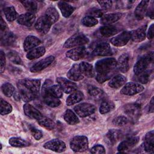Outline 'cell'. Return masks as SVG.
<instances>
[{
    "instance_id": "6da1fadb",
    "label": "cell",
    "mask_w": 154,
    "mask_h": 154,
    "mask_svg": "<svg viewBox=\"0 0 154 154\" xmlns=\"http://www.w3.org/2000/svg\"><path fill=\"white\" fill-rule=\"evenodd\" d=\"M97 72L96 79L99 83L111 79L117 71V61L113 58H107L97 61L95 64Z\"/></svg>"
},
{
    "instance_id": "7a4b0ae2",
    "label": "cell",
    "mask_w": 154,
    "mask_h": 154,
    "mask_svg": "<svg viewBox=\"0 0 154 154\" xmlns=\"http://www.w3.org/2000/svg\"><path fill=\"white\" fill-rule=\"evenodd\" d=\"M51 85H52V81L51 80L46 79L42 87V96L46 105L51 107H57L60 105L61 102L59 98L56 97L49 92L48 87Z\"/></svg>"
},
{
    "instance_id": "3957f363",
    "label": "cell",
    "mask_w": 154,
    "mask_h": 154,
    "mask_svg": "<svg viewBox=\"0 0 154 154\" xmlns=\"http://www.w3.org/2000/svg\"><path fill=\"white\" fill-rule=\"evenodd\" d=\"M71 149L75 152H83L88 149V142L87 137L78 135L73 137L70 142Z\"/></svg>"
},
{
    "instance_id": "277c9868",
    "label": "cell",
    "mask_w": 154,
    "mask_h": 154,
    "mask_svg": "<svg viewBox=\"0 0 154 154\" xmlns=\"http://www.w3.org/2000/svg\"><path fill=\"white\" fill-rule=\"evenodd\" d=\"M88 38L83 34H75L65 42L64 47L65 48H70L75 46H81L88 43Z\"/></svg>"
},
{
    "instance_id": "5b68a950",
    "label": "cell",
    "mask_w": 154,
    "mask_h": 154,
    "mask_svg": "<svg viewBox=\"0 0 154 154\" xmlns=\"http://www.w3.org/2000/svg\"><path fill=\"white\" fill-rule=\"evenodd\" d=\"M153 60V54H146L139 58L134 67V72L136 75H138L143 72L148 67Z\"/></svg>"
},
{
    "instance_id": "8992f818",
    "label": "cell",
    "mask_w": 154,
    "mask_h": 154,
    "mask_svg": "<svg viewBox=\"0 0 154 154\" xmlns=\"http://www.w3.org/2000/svg\"><path fill=\"white\" fill-rule=\"evenodd\" d=\"M74 111L81 117H85L96 111V106L89 103H82L74 107Z\"/></svg>"
},
{
    "instance_id": "52a82bcc",
    "label": "cell",
    "mask_w": 154,
    "mask_h": 154,
    "mask_svg": "<svg viewBox=\"0 0 154 154\" xmlns=\"http://www.w3.org/2000/svg\"><path fill=\"white\" fill-rule=\"evenodd\" d=\"M52 22L49 19V18L44 14L40 16L35 22V28L37 32L42 34H46L50 29Z\"/></svg>"
},
{
    "instance_id": "ba28073f",
    "label": "cell",
    "mask_w": 154,
    "mask_h": 154,
    "mask_svg": "<svg viewBox=\"0 0 154 154\" xmlns=\"http://www.w3.org/2000/svg\"><path fill=\"white\" fill-rule=\"evenodd\" d=\"M125 112L129 119L135 122L140 117L141 107L138 103H130L125 106Z\"/></svg>"
},
{
    "instance_id": "9c48e42d",
    "label": "cell",
    "mask_w": 154,
    "mask_h": 154,
    "mask_svg": "<svg viewBox=\"0 0 154 154\" xmlns=\"http://www.w3.org/2000/svg\"><path fill=\"white\" fill-rule=\"evenodd\" d=\"M143 90L144 87L141 84L135 82H129L124 85L120 91V93L125 95L132 96L141 92Z\"/></svg>"
},
{
    "instance_id": "30bf717a",
    "label": "cell",
    "mask_w": 154,
    "mask_h": 154,
    "mask_svg": "<svg viewBox=\"0 0 154 154\" xmlns=\"http://www.w3.org/2000/svg\"><path fill=\"white\" fill-rule=\"evenodd\" d=\"M56 81L58 85H60L63 91L66 93H72L77 89V85L75 82H73L66 78L58 77L56 79Z\"/></svg>"
},
{
    "instance_id": "8fae6325",
    "label": "cell",
    "mask_w": 154,
    "mask_h": 154,
    "mask_svg": "<svg viewBox=\"0 0 154 154\" xmlns=\"http://www.w3.org/2000/svg\"><path fill=\"white\" fill-rule=\"evenodd\" d=\"M66 57L74 61H78L84 58L87 55V51L85 47L78 46L66 52Z\"/></svg>"
},
{
    "instance_id": "7c38bea8",
    "label": "cell",
    "mask_w": 154,
    "mask_h": 154,
    "mask_svg": "<svg viewBox=\"0 0 154 154\" xmlns=\"http://www.w3.org/2000/svg\"><path fill=\"white\" fill-rule=\"evenodd\" d=\"M17 85L20 96L24 102H28L37 97L38 96L37 95L33 93L27 87H26L23 84H22L19 81L17 83Z\"/></svg>"
},
{
    "instance_id": "4fadbf2b",
    "label": "cell",
    "mask_w": 154,
    "mask_h": 154,
    "mask_svg": "<svg viewBox=\"0 0 154 154\" xmlns=\"http://www.w3.org/2000/svg\"><path fill=\"white\" fill-rule=\"evenodd\" d=\"M43 147L55 152H63L66 150L65 143L60 140L54 139L50 140L43 144Z\"/></svg>"
},
{
    "instance_id": "5bb4252c",
    "label": "cell",
    "mask_w": 154,
    "mask_h": 154,
    "mask_svg": "<svg viewBox=\"0 0 154 154\" xmlns=\"http://www.w3.org/2000/svg\"><path fill=\"white\" fill-rule=\"evenodd\" d=\"M131 39V33L128 31H123L110 40L111 43L115 46H123L126 45Z\"/></svg>"
},
{
    "instance_id": "9a60e30c",
    "label": "cell",
    "mask_w": 154,
    "mask_h": 154,
    "mask_svg": "<svg viewBox=\"0 0 154 154\" xmlns=\"http://www.w3.org/2000/svg\"><path fill=\"white\" fill-rule=\"evenodd\" d=\"M112 54V49L107 42L99 43L93 51V54L96 56H109Z\"/></svg>"
},
{
    "instance_id": "2e32d148",
    "label": "cell",
    "mask_w": 154,
    "mask_h": 154,
    "mask_svg": "<svg viewBox=\"0 0 154 154\" xmlns=\"http://www.w3.org/2000/svg\"><path fill=\"white\" fill-rule=\"evenodd\" d=\"M26 87L31 91L35 94L38 96V93L40 88L41 81L37 79H24L19 80Z\"/></svg>"
},
{
    "instance_id": "e0dca14e",
    "label": "cell",
    "mask_w": 154,
    "mask_h": 154,
    "mask_svg": "<svg viewBox=\"0 0 154 154\" xmlns=\"http://www.w3.org/2000/svg\"><path fill=\"white\" fill-rule=\"evenodd\" d=\"M54 61V56H49L44 59H42L34 64L31 68L30 71L32 73L39 72L49 66L51 64L53 63Z\"/></svg>"
},
{
    "instance_id": "ac0fdd59",
    "label": "cell",
    "mask_w": 154,
    "mask_h": 154,
    "mask_svg": "<svg viewBox=\"0 0 154 154\" xmlns=\"http://www.w3.org/2000/svg\"><path fill=\"white\" fill-rule=\"evenodd\" d=\"M143 149L146 152L153 153L154 150V132L151 131L147 132L145 136L144 142L142 144Z\"/></svg>"
},
{
    "instance_id": "d6986e66",
    "label": "cell",
    "mask_w": 154,
    "mask_h": 154,
    "mask_svg": "<svg viewBox=\"0 0 154 154\" xmlns=\"http://www.w3.org/2000/svg\"><path fill=\"white\" fill-rule=\"evenodd\" d=\"M139 141V137H134L126 139L120 143L117 147V150L120 153H123L125 151L134 147Z\"/></svg>"
},
{
    "instance_id": "ffe728a7",
    "label": "cell",
    "mask_w": 154,
    "mask_h": 154,
    "mask_svg": "<svg viewBox=\"0 0 154 154\" xmlns=\"http://www.w3.org/2000/svg\"><path fill=\"white\" fill-rule=\"evenodd\" d=\"M130 57L128 54L121 55L117 61V69L121 72L126 73L129 69Z\"/></svg>"
},
{
    "instance_id": "44dd1931",
    "label": "cell",
    "mask_w": 154,
    "mask_h": 154,
    "mask_svg": "<svg viewBox=\"0 0 154 154\" xmlns=\"http://www.w3.org/2000/svg\"><path fill=\"white\" fill-rule=\"evenodd\" d=\"M67 78L74 81H79L84 78V75L81 73L79 66L78 64H73L71 69L67 73Z\"/></svg>"
},
{
    "instance_id": "7402d4cb",
    "label": "cell",
    "mask_w": 154,
    "mask_h": 154,
    "mask_svg": "<svg viewBox=\"0 0 154 154\" xmlns=\"http://www.w3.org/2000/svg\"><path fill=\"white\" fill-rule=\"evenodd\" d=\"M35 19V16L34 14L31 13H26L25 14H22L20 15L17 19V22L18 23L26 26H31Z\"/></svg>"
},
{
    "instance_id": "603a6c76",
    "label": "cell",
    "mask_w": 154,
    "mask_h": 154,
    "mask_svg": "<svg viewBox=\"0 0 154 154\" xmlns=\"http://www.w3.org/2000/svg\"><path fill=\"white\" fill-rule=\"evenodd\" d=\"M121 135V132L118 129H110L105 135V142L112 146L120 138Z\"/></svg>"
},
{
    "instance_id": "cb8c5ba5",
    "label": "cell",
    "mask_w": 154,
    "mask_h": 154,
    "mask_svg": "<svg viewBox=\"0 0 154 154\" xmlns=\"http://www.w3.org/2000/svg\"><path fill=\"white\" fill-rule=\"evenodd\" d=\"M146 26H143L130 32L131 39L134 42H140L143 41L146 38Z\"/></svg>"
},
{
    "instance_id": "d4e9b609",
    "label": "cell",
    "mask_w": 154,
    "mask_h": 154,
    "mask_svg": "<svg viewBox=\"0 0 154 154\" xmlns=\"http://www.w3.org/2000/svg\"><path fill=\"white\" fill-rule=\"evenodd\" d=\"M23 111L26 116L37 120L42 116V114L38 109L29 103H26L23 105Z\"/></svg>"
},
{
    "instance_id": "484cf974",
    "label": "cell",
    "mask_w": 154,
    "mask_h": 154,
    "mask_svg": "<svg viewBox=\"0 0 154 154\" xmlns=\"http://www.w3.org/2000/svg\"><path fill=\"white\" fill-rule=\"evenodd\" d=\"M41 41L37 37L33 35L28 36L23 42V49L25 51L31 50L32 48L38 46Z\"/></svg>"
},
{
    "instance_id": "4316f807",
    "label": "cell",
    "mask_w": 154,
    "mask_h": 154,
    "mask_svg": "<svg viewBox=\"0 0 154 154\" xmlns=\"http://www.w3.org/2000/svg\"><path fill=\"white\" fill-rule=\"evenodd\" d=\"M122 16V14L120 13H114L103 15L100 19V23L105 25L112 24L119 20Z\"/></svg>"
},
{
    "instance_id": "83f0119b",
    "label": "cell",
    "mask_w": 154,
    "mask_h": 154,
    "mask_svg": "<svg viewBox=\"0 0 154 154\" xmlns=\"http://www.w3.org/2000/svg\"><path fill=\"white\" fill-rule=\"evenodd\" d=\"M126 81H127V79L125 76L121 74H118L113 76L110 79L108 83V85L111 88H118L122 87V85H123L126 82Z\"/></svg>"
},
{
    "instance_id": "f1b7e54d",
    "label": "cell",
    "mask_w": 154,
    "mask_h": 154,
    "mask_svg": "<svg viewBox=\"0 0 154 154\" xmlns=\"http://www.w3.org/2000/svg\"><path fill=\"white\" fill-rule=\"evenodd\" d=\"M149 1H141L135 10V17L138 19H142L146 14Z\"/></svg>"
},
{
    "instance_id": "f546056e",
    "label": "cell",
    "mask_w": 154,
    "mask_h": 154,
    "mask_svg": "<svg viewBox=\"0 0 154 154\" xmlns=\"http://www.w3.org/2000/svg\"><path fill=\"white\" fill-rule=\"evenodd\" d=\"M58 6L63 14L65 17H69L73 12L75 8L71 5L64 1H60L58 2Z\"/></svg>"
},
{
    "instance_id": "4dcf8cb0",
    "label": "cell",
    "mask_w": 154,
    "mask_h": 154,
    "mask_svg": "<svg viewBox=\"0 0 154 154\" xmlns=\"http://www.w3.org/2000/svg\"><path fill=\"white\" fill-rule=\"evenodd\" d=\"M84 94L81 91H75L73 92L66 100V104L69 106L74 105L84 99Z\"/></svg>"
},
{
    "instance_id": "1f68e13d",
    "label": "cell",
    "mask_w": 154,
    "mask_h": 154,
    "mask_svg": "<svg viewBox=\"0 0 154 154\" xmlns=\"http://www.w3.org/2000/svg\"><path fill=\"white\" fill-rule=\"evenodd\" d=\"M81 73L83 75H85L88 78H92L94 76V70L93 66L88 63L82 62L79 65Z\"/></svg>"
},
{
    "instance_id": "d6a6232c",
    "label": "cell",
    "mask_w": 154,
    "mask_h": 154,
    "mask_svg": "<svg viewBox=\"0 0 154 154\" xmlns=\"http://www.w3.org/2000/svg\"><path fill=\"white\" fill-rule=\"evenodd\" d=\"M120 31L119 28L114 26L105 25L100 28V33L102 35L109 37L115 35Z\"/></svg>"
},
{
    "instance_id": "836d02e7",
    "label": "cell",
    "mask_w": 154,
    "mask_h": 154,
    "mask_svg": "<svg viewBox=\"0 0 154 154\" xmlns=\"http://www.w3.org/2000/svg\"><path fill=\"white\" fill-rule=\"evenodd\" d=\"M1 40L2 45L11 46L15 43L16 37L13 33L8 31L7 32L1 34Z\"/></svg>"
},
{
    "instance_id": "e575fe53",
    "label": "cell",
    "mask_w": 154,
    "mask_h": 154,
    "mask_svg": "<svg viewBox=\"0 0 154 154\" xmlns=\"http://www.w3.org/2000/svg\"><path fill=\"white\" fill-rule=\"evenodd\" d=\"M45 49L43 46H40L31 49L26 54V58L29 60H34L43 56L45 53Z\"/></svg>"
},
{
    "instance_id": "d590c367",
    "label": "cell",
    "mask_w": 154,
    "mask_h": 154,
    "mask_svg": "<svg viewBox=\"0 0 154 154\" xmlns=\"http://www.w3.org/2000/svg\"><path fill=\"white\" fill-rule=\"evenodd\" d=\"M63 117L64 120L70 125H76L79 122L76 114L70 109H67L65 111Z\"/></svg>"
},
{
    "instance_id": "8d00e7d4",
    "label": "cell",
    "mask_w": 154,
    "mask_h": 154,
    "mask_svg": "<svg viewBox=\"0 0 154 154\" xmlns=\"http://www.w3.org/2000/svg\"><path fill=\"white\" fill-rule=\"evenodd\" d=\"M37 122L40 126L49 130H52L55 127V123L51 119L43 116L37 120Z\"/></svg>"
},
{
    "instance_id": "74e56055",
    "label": "cell",
    "mask_w": 154,
    "mask_h": 154,
    "mask_svg": "<svg viewBox=\"0 0 154 154\" xmlns=\"http://www.w3.org/2000/svg\"><path fill=\"white\" fill-rule=\"evenodd\" d=\"M4 12L8 21L12 22L17 17V13L16 12L15 8L13 6L7 7L4 8Z\"/></svg>"
},
{
    "instance_id": "f35d334b",
    "label": "cell",
    "mask_w": 154,
    "mask_h": 154,
    "mask_svg": "<svg viewBox=\"0 0 154 154\" xmlns=\"http://www.w3.org/2000/svg\"><path fill=\"white\" fill-rule=\"evenodd\" d=\"M114 108V103L108 100H103L101 103V105L99 108V111L100 114H106L111 110H112Z\"/></svg>"
},
{
    "instance_id": "ab89813d",
    "label": "cell",
    "mask_w": 154,
    "mask_h": 154,
    "mask_svg": "<svg viewBox=\"0 0 154 154\" xmlns=\"http://www.w3.org/2000/svg\"><path fill=\"white\" fill-rule=\"evenodd\" d=\"M9 144L13 147H23L29 145V144L25 140L19 137H11L9 140Z\"/></svg>"
},
{
    "instance_id": "60d3db41",
    "label": "cell",
    "mask_w": 154,
    "mask_h": 154,
    "mask_svg": "<svg viewBox=\"0 0 154 154\" xmlns=\"http://www.w3.org/2000/svg\"><path fill=\"white\" fill-rule=\"evenodd\" d=\"M20 2L22 4L25 9L28 13H35L37 9V5L35 1H21Z\"/></svg>"
},
{
    "instance_id": "b9f144b4",
    "label": "cell",
    "mask_w": 154,
    "mask_h": 154,
    "mask_svg": "<svg viewBox=\"0 0 154 154\" xmlns=\"http://www.w3.org/2000/svg\"><path fill=\"white\" fill-rule=\"evenodd\" d=\"M45 14H46L49 18L52 23L56 22L59 19V14L57 10L54 7H49L46 10Z\"/></svg>"
},
{
    "instance_id": "7bdbcfd3",
    "label": "cell",
    "mask_w": 154,
    "mask_h": 154,
    "mask_svg": "<svg viewBox=\"0 0 154 154\" xmlns=\"http://www.w3.org/2000/svg\"><path fill=\"white\" fill-rule=\"evenodd\" d=\"M1 90L4 94L7 97H11L12 95H13L15 91V88L10 83L5 82L2 85Z\"/></svg>"
},
{
    "instance_id": "ee69618b",
    "label": "cell",
    "mask_w": 154,
    "mask_h": 154,
    "mask_svg": "<svg viewBox=\"0 0 154 154\" xmlns=\"http://www.w3.org/2000/svg\"><path fill=\"white\" fill-rule=\"evenodd\" d=\"M7 58L12 63L16 64H22V61L18 54V53L14 51H10L7 54Z\"/></svg>"
},
{
    "instance_id": "f6af8a7d",
    "label": "cell",
    "mask_w": 154,
    "mask_h": 154,
    "mask_svg": "<svg viewBox=\"0 0 154 154\" xmlns=\"http://www.w3.org/2000/svg\"><path fill=\"white\" fill-rule=\"evenodd\" d=\"M12 111L11 105L7 101L4 100L2 98L1 99V110L0 113L1 115H5L9 114Z\"/></svg>"
},
{
    "instance_id": "bcb514c9",
    "label": "cell",
    "mask_w": 154,
    "mask_h": 154,
    "mask_svg": "<svg viewBox=\"0 0 154 154\" xmlns=\"http://www.w3.org/2000/svg\"><path fill=\"white\" fill-rule=\"evenodd\" d=\"M49 92L57 98H60L63 96V90L59 85H51L48 87Z\"/></svg>"
},
{
    "instance_id": "7dc6e473",
    "label": "cell",
    "mask_w": 154,
    "mask_h": 154,
    "mask_svg": "<svg viewBox=\"0 0 154 154\" xmlns=\"http://www.w3.org/2000/svg\"><path fill=\"white\" fill-rule=\"evenodd\" d=\"M98 23L97 20L90 16H87L84 17L82 20V24L84 26H87V27H91L96 25H97Z\"/></svg>"
},
{
    "instance_id": "c3c4849f",
    "label": "cell",
    "mask_w": 154,
    "mask_h": 154,
    "mask_svg": "<svg viewBox=\"0 0 154 154\" xmlns=\"http://www.w3.org/2000/svg\"><path fill=\"white\" fill-rule=\"evenodd\" d=\"M88 93L90 96L94 97H100L103 93V91L101 89L92 85L88 87Z\"/></svg>"
},
{
    "instance_id": "681fc988",
    "label": "cell",
    "mask_w": 154,
    "mask_h": 154,
    "mask_svg": "<svg viewBox=\"0 0 154 154\" xmlns=\"http://www.w3.org/2000/svg\"><path fill=\"white\" fill-rule=\"evenodd\" d=\"M128 121H129V119L126 117L123 116H119L116 117L115 119H114L112 123L114 125L116 126H122L126 125L128 123Z\"/></svg>"
},
{
    "instance_id": "f907efd6",
    "label": "cell",
    "mask_w": 154,
    "mask_h": 154,
    "mask_svg": "<svg viewBox=\"0 0 154 154\" xmlns=\"http://www.w3.org/2000/svg\"><path fill=\"white\" fill-rule=\"evenodd\" d=\"M150 75H151L150 70H144L143 72L138 75H139L138 81L142 84H146L149 81Z\"/></svg>"
},
{
    "instance_id": "816d5d0a",
    "label": "cell",
    "mask_w": 154,
    "mask_h": 154,
    "mask_svg": "<svg viewBox=\"0 0 154 154\" xmlns=\"http://www.w3.org/2000/svg\"><path fill=\"white\" fill-rule=\"evenodd\" d=\"M29 128V131H30L31 134L35 138V140H39L42 137L43 135H42V132L41 131H40L39 129H37L36 128H35L31 125H30Z\"/></svg>"
},
{
    "instance_id": "f5cc1de1",
    "label": "cell",
    "mask_w": 154,
    "mask_h": 154,
    "mask_svg": "<svg viewBox=\"0 0 154 154\" xmlns=\"http://www.w3.org/2000/svg\"><path fill=\"white\" fill-rule=\"evenodd\" d=\"M88 16H92L93 17H102V16L103 15V11L102 10L98 9V8H93L91 9L88 12Z\"/></svg>"
},
{
    "instance_id": "db71d44e",
    "label": "cell",
    "mask_w": 154,
    "mask_h": 154,
    "mask_svg": "<svg viewBox=\"0 0 154 154\" xmlns=\"http://www.w3.org/2000/svg\"><path fill=\"white\" fill-rule=\"evenodd\" d=\"M90 152L92 153H99V154H102L105 153V148L102 145H96L93 146Z\"/></svg>"
},
{
    "instance_id": "11a10c76",
    "label": "cell",
    "mask_w": 154,
    "mask_h": 154,
    "mask_svg": "<svg viewBox=\"0 0 154 154\" xmlns=\"http://www.w3.org/2000/svg\"><path fill=\"white\" fill-rule=\"evenodd\" d=\"M0 61H1V72L3 73L5 70V54L2 51L0 52Z\"/></svg>"
},
{
    "instance_id": "9f6ffc18",
    "label": "cell",
    "mask_w": 154,
    "mask_h": 154,
    "mask_svg": "<svg viewBox=\"0 0 154 154\" xmlns=\"http://www.w3.org/2000/svg\"><path fill=\"white\" fill-rule=\"evenodd\" d=\"M98 3L104 9L109 8L112 5V1H98Z\"/></svg>"
},
{
    "instance_id": "6f0895ef",
    "label": "cell",
    "mask_w": 154,
    "mask_h": 154,
    "mask_svg": "<svg viewBox=\"0 0 154 154\" xmlns=\"http://www.w3.org/2000/svg\"><path fill=\"white\" fill-rule=\"evenodd\" d=\"M0 27H1V34L5 33V32H7L8 31V26L2 17L1 19V22H0Z\"/></svg>"
},
{
    "instance_id": "680465c9",
    "label": "cell",
    "mask_w": 154,
    "mask_h": 154,
    "mask_svg": "<svg viewBox=\"0 0 154 154\" xmlns=\"http://www.w3.org/2000/svg\"><path fill=\"white\" fill-rule=\"evenodd\" d=\"M147 37L149 39H152L153 38V23H152L149 29L147 34Z\"/></svg>"
},
{
    "instance_id": "91938a15",
    "label": "cell",
    "mask_w": 154,
    "mask_h": 154,
    "mask_svg": "<svg viewBox=\"0 0 154 154\" xmlns=\"http://www.w3.org/2000/svg\"><path fill=\"white\" fill-rule=\"evenodd\" d=\"M147 14L151 18V19H153V6L151 7V8H149V10H148Z\"/></svg>"
},
{
    "instance_id": "94428289",
    "label": "cell",
    "mask_w": 154,
    "mask_h": 154,
    "mask_svg": "<svg viewBox=\"0 0 154 154\" xmlns=\"http://www.w3.org/2000/svg\"><path fill=\"white\" fill-rule=\"evenodd\" d=\"M149 105H150V106H149V112H153V97L152 98Z\"/></svg>"
},
{
    "instance_id": "6125c7cd",
    "label": "cell",
    "mask_w": 154,
    "mask_h": 154,
    "mask_svg": "<svg viewBox=\"0 0 154 154\" xmlns=\"http://www.w3.org/2000/svg\"><path fill=\"white\" fill-rule=\"evenodd\" d=\"M13 96H14V98L17 100V101H19L20 100V98L21 97L20 96V94L19 93L17 92L16 90L13 94Z\"/></svg>"
}]
</instances>
